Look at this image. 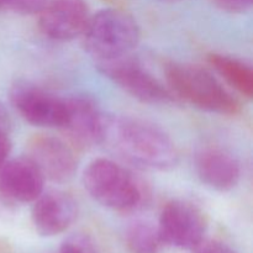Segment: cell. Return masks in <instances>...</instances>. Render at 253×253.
Masks as SVG:
<instances>
[{
  "mask_svg": "<svg viewBox=\"0 0 253 253\" xmlns=\"http://www.w3.org/2000/svg\"><path fill=\"white\" fill-rule=\"evenodd\" d=\"M11 125V121H10L9 114L5 110V108L2 106V104H0V128L7 131Z\"/></svg>",
  "mask_w": 253,
  "mask_h": 253,
  "instance_id": "21",
  "label": "cell"
},
{
  "mask_svg": "<svg viewBox=\"0 0 253 253\" xmlns=\"http://www.w3.org/2000/svg\"><path fill=\"white\" fill-rule=\"evenodd\" d=\"M209 63L235 91L246 99L252 98L253 71L250 64L236 57L221 53L210 54Z\"/></svg>",
  "mask_w": 253,
  "mask_h": 253,
  "instance_id": "14",
  "label": "cell"
},
{
  "mask_svg": "<svg viewBox=\"0 0 253 253\" xmlns=\"http://www.w3.org/2000/svg\"><path fill=\"white\" fill-rule=\"evenodd\" d=\"M84 189L103 207L131 211L142 204L146 190L132 172L106 158L91 161L83 173Z\"/></svg>",
  "mask_w": 253,
  "mask_h": 253,
  "instance_id": "3",
  "label": "cell"
},
{
  "mask_svg": "<svg viewBox=\"0 0 253 253\" xmlns=\"http://www.w3.org/2000/svg\"><path fill=\"white\" fill-rule=\"evenodd\" d=\"M104 113L90 96L77 95L66 99L64 135L77 148H90L101 142Z\"/></svg>",
  "mask_w": 253,
  "mask_h": 253,
  "instance_id": "11",
  "label": "cell"
},
{
  "mask_svg": "<svg viewBox=\"0 0 253 253\" xmlns=\"http://www.w3.org/2000/svg\"><path fill=\"white\" fill-rule=\"evenodd\" d=\"M100 145L141 169L167 172L179 161L177 146L162 128L132 116L104 114Z\"/></svg>",
  "mask_w": 253,
  "mask_h": 253,
  "instance_id": "1",
  "label": "cell"
},
{
  "mask_svg": "<svg viewBox=\"0 0 253 253\" xmlns=\"http://www.w3.org/2000/svg\"><path fill=\"white\" fill-rule=\"evenodd\" d=\"M195 250V253H237L234 249L227 245L217 241L204 242L203 241Z\"/></svg>",
  "mask_w": 253,
  "mask_h": 253,
  "instance_id": "19",
  "label": "cell"
},
{
  "mask_svg": "<svg viewBox=\"0 0 253 253\" xmlns=\"http://www.w3.org/2000/svg\"><path fill=\"white\" fill-rule=\"evenodd\" d=\"M195 169L199 179L219 192L231 190L239 184L241 168L236 158L221 147L209 146L197 153Z\"/></svg>",
  "mask_w": 253,
  "mask_h": 253,
  "instance_id": "13",
  "label": "cell"
},
{
  "mask_svg": "<svg viewBox=\"0 0 253 253\" xmlns=\"http://www.w3.org/2000/svg\"><path fill=\"white\" fill-rule=\"evenodd\" d=\"M5 6V0H0V9Z\"/></svg>",
  "mask_w": 253,
  "mask_h": 253,
  "instance_id": "23",
  "label": "cell"
},
{
  "mask_svg": "<svg viewBox=\"0 0 253 253\" xmlns=\"http://www.w3.org/2000/svg\"><path fill=\"white\" fill-rule=\"evenodd\" d=\"M168 89L177 100L219 115H236L241 104L208 69L187 63H169L165 69Z\"/></svg>",
  "mask_w": 253,
  "mask_h": 253,
  "instance_id": "2",
  "label": "cell"
},
{
  "mask_svg": "<svg viewBox=\"0 0 253 253\" xmlns=\"http://www.w3.org/2000/svg\"><path fill=\"white\" fill-rule=\"evenodd\" d=\"M10 103L20 116L37 127L61 128L66 119V99L27 81H17L9 91Z\"/></svg>",
  "mask_w": 253,
  "mask_h": 253,
  "instance_id": "7",
  "label": "cell"
},
{
  "mask_svg": "<svg viewBox=\"0 0 253 253\" xmlns=\"http://www.w3.org/2000/svg\"><path fill=\"white\" fill-rule=\"evenodd\" d=\"M84 49L94 62L132 53L141 39L132 15L119 9H103L90 15L81 36Z\"/></svg>",
  "mask_w": 253,
  "mask_h": 253,
  "instance_id": "4",
  "label": "cell"
},
{
  "mask_svg": "<svg viewBox=\"0 0 253 253\" xmlns=\"http://www.w3.org/2000/svg\"><path fill=\"white\" fill-rule=\"evenodd\" d=\"M43 185L44 178L26 156L7 160L0 168V198L10 204L35 202Z\"/></svg>",
  "mask_w": 253,
  "mask_h": 253,
  "instance_id": "12",
  "label": "cell"
},
{
  "mask_svg": "<svg viewBox=\"0 0 253 253\" xmlns=\"http://www.w3.org/2000/svg\"><path fill=\"white\" fill-rule=\"evenodd\" d=\"M10 151H11V142L7 136V131L0 128V168L9 160Z\"/></svg>",
  "mask_w": 253,
  "mask_h": 253,
  "instance_id": "20",
  "label": "cell"
},
{
  "mask_svg": "<svg viewBox=\"0 0 253 253\" xmlns=\"http://www.w3.org/2000/svg\"><path fill=\"white\" fill-rule=\"evenodd\" d=\"M78 216V204L71 194L48 190L32 202L31 220L41 236L53 237L68 230Z\"/></svg>",
  "mask_w": 253,
  "mask_h": 253,
  "instance_id": "10",
  "label": "cell"
},
{
  "mask_svg": "<svg viewBox=\"0 0 253 253\" xmlns=\"http://www.w3.org/2000/svg\"><path fill=\"white\" fill-rule=\"evenodd\" d=\"M48 0H5V6L20 15H36L46 6Z\"/></svg>",
  "mask_w": 253,
  "mask_h": 253,
  "instance_id": "17",
  "label": "cell"
},
{
  "mask_svg": "<svg viewBox=\"0 0 253 253\" xmlns=\"http://www.w3.org/2000/svg\"><path fill=\"white\" fill-rule=\"evenodd\" d=\"M95 66L103 76L141 103L156 105L177 100L169 89L153 77L132 53L95 62Z\"/></svg>",
  "mask_w": 253,
  "mask_h": 253,
  "instance_id": "5",
  "label": "cell"
},
{
  "mask_svg": "<svg viewBox=\"0 0 253 253\" xmlns=\"http://www.w3.org/2000/svg\"><path fill=\"white\" fill-rule=\"evenodd\" d=\"M158 1H163V2H177V1H182V0H158Z\"/></svg>",
  "mask_w": 253,
  "mask_h": 253,
  "instance_id": "22",
  "label": "cell"
},
{
  "mask_svg": "<svg viewBox=\"0 0 253 253\" xmlns=\"http://www.w3.org/2000/svg\"><path fill=\"white\" fill-rule=\"evenodd\" d=\"M59 253H100L93 240L85 234H74L61 245Z\"/></svg>",
  "mask_w": 253,
  "mask_h": 253,
  "instance_id": "16",
  "label": "cell"
},
{
  "mask_svg": "<svg viewBox=\"0 0 253 253\" xmlns=\"http://www.w3.org/2000/svg\"><path fill=\"white\" fill-rule=\"evenodd\" d=\"M26 157L44 178L53 183H67L76 175L78 161L72 146L52 135H35L26 145Z\"/></svg>",
  "mask_w": 253,
  "mask_h": 253,
  "instance_id": "8",
  "label": "cell"
},
{
  "mask_svg": "<svg viewBox=\"0 0 253 253\" xmlns=\"http://www.w3.org/2000/svg\"><path fill=\"white\" fill-rule=\"evenodd\" d=\"M39 15V26L44 36L72 41L82 36L90 11L84 0H48Z\"/></svg>",
  "mask_w": 253,
  "mask_h": 253,
  "instance_id": "9",
  "label": "cell"
},
{
  "mask_svg": "<svg viewBox=\"0 0 253 253\" xmlns=\"http://www.w3.org/2000/svg\"><path fill=\"white\" fill-rule=\"evenodd\" d=\"M157 226L163 244L194 250L204 241L208 221L204 212L193 203L172 200L162 209Z\"/></svg>",
  "mask_w": 253,
  "mask_h": 253,
  "instance_id": "6",
  "label": "cell"
},
{
  "mask_svg": "<svg viewBox=\"0 0 253 253\" xmlns=\"http://www.w3.org/2000/svg\"><path fill=\"white\" fill-rule=\"evenodd\" d=\"M125 242L131 253H160L165 245L157 225L146 220L132 222L126 229Z\"/></svg>",
  "mask_w": 253,
  "mask_h": 253,
  "instance_id": "15",
  "label": "cell"
},
{
  "mask_svg": "<svg viewBox=\"0 0 253 253\" xmlns=\"http://www.w3.org/2000/svg\"><path fill=\"white\" fill-rule=\"evenodd\" d=\"M253 0H212L217 7L227 12L241 14L251 9Z\"/></svg>",
  "mask_w": 253,
  "mask_h": 253,
  "instance_id": "18",
  "label": "cell"
}]
</instances>
